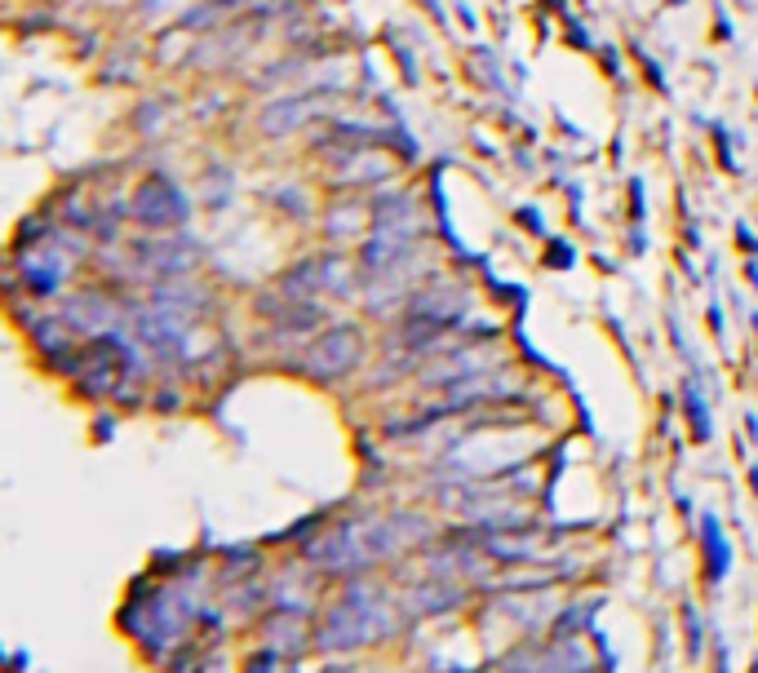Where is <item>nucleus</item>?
I'll return each instance as SVG.
<instances>
[{
    "instance_id": "7",
    "label": "nucleus",
    "mask_w": 758,
    "mask_h": 673,
    "mask_svg": "<svg viewBox=\"0 0 758 673\" xmlns=\"http://www.w3.org/2000/svg\"><path fill=\"white\" fill-rule=\"evenodd\" d=\"M138 262L151 271H186L195 262V244H138Z\"/></svg>"
},
{
    "instance_id": "5",
    "label": "nucleus",
    "mask_w": 758,
    "mask_h": 673,
    "mask_svg": "<svg viewBox=\"0 0 758 673\" xmlns=\"http://www.w3.org/2000/svg\"><path fill=\"white\" fill-rule=\"evenodd\" d=\"M134 217L147 221V227H178L186 217V195L169 178H147L134 191Z\"/></svg>"
},
{
    "instance_id": "3",
    "label": "nucleus",
    "mask_w": 758,
    "mask_h": 673,
    "mask_svg": "<svg viewBox=\"0 0 758 673\" xmlns=\"http://www.w3.org/2000/svg\"><path fill=\"white\" fill-rule=\"evenodd\" d=\"M360 351H364V336H360L355 328H333V332H324L319 342L310 346L306 368H310V377L329 381V377L351 373V368L360 364Z\"/></svg>"
},
{
    "instance_id": "4",
    "label": "nucleus",
    "mask_w": 758,
    "mask_h": 673,
    "mask_svg": "<svg viewBox=\"0 0 758 673\" xmlns=\"http://www.w3.org/2000/svg\"><path fill=\"white\" fill-rule=\"evenodd\" d=\"M143 612H147V629H138V634H143L147 642H173V638L186 629L195 603H191V594H186L182 585H169V590H160L151 603H143Z\"/></svg>"
},
{
    "instance_id": "6",
    "label": "nucleus",
    "mask_w": 758,
    "mask_h": 673,
    "mask_svg": "<svg viewBox=\"0 0 758 673\" xmlns=\"http://www.w3.org/2000/svg\"><path fill=\"white\" fill-rule=\"evenodd\" d=\"M121 368H125V351L121 346H93L76 360V381L89 390V395H106L121 386Z\"/></svg>"
},
{
    "instance_id": "1",
    "label": "nucleus",
    "mask_w": 758,
    "mask_h": 673,
    "mask_svg": "<svg viewBox=\"0 0 758 673\" xmlns=\"http://www.w3.org/2000/svg\"><path fill=\"white\" fill-rule=\"evenodd\" d=\"M421 536H426V523L412 514L377 518V523H347L310 545V563H319L324 572H355L386 554H399L404 545H412Z\"/></svg>"
},
{
    "instance_id": "2",
    "label": "nucleus",
    "mask_w": 758,
    "mask_h": 673,
    "mask_svg": "<svg viewBox=\"0 0 758 673\" xmlns=\"http://www.w3.org/2000/svg\"><path fill=\"white\" fill-rule=\"evenodd\" d=\"M399 625L395 616V598L382 594L377 585H355L351 594H342V603L329 612L319 629V647H360V642H377Z\"/></svg>"
}]
</instances>
